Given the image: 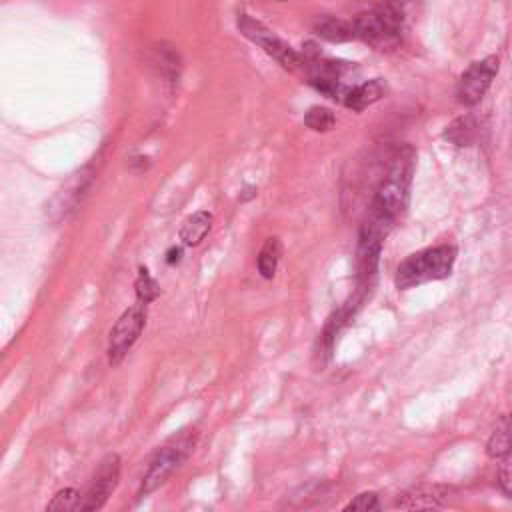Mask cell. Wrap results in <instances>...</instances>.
I'll return each instance as SVG.
<instances>
[{"label":"cell","mask_w":512,"mask_h":512,"mask_svg":"<svg viewBox=\"0 0 512 512\" xmlns=\"http://www.w3.org/2000/svg\"><path fill=\"white\" fill-rule=\"evenodd\" d=\"M456 262V248L452 244H440L424 248L404 258L394 274L398 290H408L426 282L442 280L452 274Z\"/></svg>","instance_id":"cell-2"},{"label":"cell","mask_w":512,"mask_h":512,"mask_svg":"<svg viewBox=\"0 0 512 512\" xmlns=\"http://www.w3.org/2000/svg\"><path fill=\"white\" fill-rule=\"evenodd\" d=\"M214 216L208 210H198L188 216L180 228V240L184 246H198L212 228Z\"/></svg>","instance_id":"cell-12"},{"label":"cell","mask_w":512,"mask_h":512,"mask_svg":"<svg viewBox=\"0 0 512 512\" xmlns=\"http://www.w3.org/2000/svg\"><path fill=\"white\" fill-rule=\"evenodd\" d=\"M196 444V432L194 430H182L168 438L150 458L138 486V498L148 496L156 488H160L190 456Z\"/></svg>","instance_id":"cell-3"},{"label":"cell","mask_w":512,"mask_h":512,"mask_svg":"<svg viewBox=\"0 0 512 512\" xmlns=\"http://www.w3.org/2000/svg\"><path fill=\"white\" fill-rule=\"evenodd\" d=\"M414 166H416V152L412 146H402L394 158L392 164L380 182L374 200L368 208V216H374L382 220L384 224L392 226L400 218V214L408 206V196H410V184L414 176Z\"/></svg>","instance_id":"cell-1"},{"label":"cell","mask_w":512,"mask_h":512,"mask_svg":"<svg viewBox=\"0 0 512 512\" xmlns=\"http://www.w3.org/2000/svg\"><path fill=\"white\" fill-rule=\"evenodd\" d=\"M498 484L502 488V492L512 498V454L502 458L500 470H498Z\"/></svg>","instance_id":"cell-21"},{"label":"cell","mask_w":512,"mask_h":512,"mask_svg":"<svg viewBox=\"0 0 512 512\" xmlns=\"http://www.w3.org/2000/svg\"><path fill=\"white\" fill-rule=\"evenodd\" d=\"M120 470H122V460L118 454H106L90 484H88V490L82 494V502H80V512H92V510H100L108 498L112 496V492L116 490L118 486V480H120Z\"/></svg>","instance_id":"cell-8"},{"label":"cell","mask_w":512,"mask_h":512,"mask_svg":"<svg viewBox=\"0 0 512 512\" xmlns=\"http://www.w3.org/2000/svg\"><path fill=\"white\" fill-rule=\"evenodd\" d=\"M372 512V510H380V500L376 492H362L358 496H354L346 506L344 512Z\"/></svg>","instance_id":"cell-20"},{"label":"cell","mask_w":512,"mask_h":512,"mask_svg":"<svg viewBox=\"0 0 512 512\" xmlns=\"http://www.w3.org/2000/svg\"><path fill=\"white\" fill-rule=\"evenodd\" d=\"M280 2H284V0H280Z\"/></svg>","instance_id":"cell-23"},{"label":"cell","mask_w":512,"mask_h":512,"mask_svg":"<svg viewBox=\"0 0 512 512\" xmlns=\"http://www.w3.org/2000/svg\"><path fill=\"white\" fill-rule=\"evenodd\" d=\"M238 30L252 40L254 44H258L268 56H272L282 68L296 72L300 68H304V58L290 46L286 44L282 38H278L270 28H266L262 22L250 18L248 14H240L238 16Z\"/></svg>","instance_id":"cell-5"},{"label":"cell","mask_w":512,"mask_h":512,"mask_svg":"<svg viewBox=\"0 0 512 512\" xmlns=\"http://www.w3.org/2000/svg\"><path fill=\"white\" fill-rule=\"evenodd\" d=\"M146 326V304L138 302L124 310L108 334V362L118 366L140 338Z\"/></svg>","instance_id":"cell-6"},{"label":"cell","mask_w":512,"mask_h":512,"mask_svg":"<svg viewBox=\"0 0 512 512\" xmlns=\"http://www.w3.org/2000/svg\"><path fill=\"white\" fill-rule=\"evenodd\" d=\"M134 292H136L138 302H142V304L154 302L158 298V294H160L158 282L150 276V272L144 266L138 268V276L134 280Z\"/></svg>","instance_id":"cell-17"},{"label":"cell","mask_w":512,"mask_h":512,"mask_svg":"<svg viewBox=\"0 0 512 512\" xmlns=\"http://www.w3.org/2000/svg\"><path fill=\"white\" fill-rule=\"evenodd\" d=\"M304 124L314 130V132H328L334 128L336 124V116L330 108L326 106H312L308 108V112L304 114Z\"/></svg>","instance_id":"cell-18"},{"label":"cell","mask_w":512,"mask_h":512,"mask_svg":"<svg viewBox=\"0 0 512 512\" xmlns=\"http://www.w3.org/2000/svg\"><path fill=\"white\" fill-rule=\"evenodd\" d=\"M448 494L446 486H420L414 490L404 492L396 500V508L400 510H426V508H440Z\"/></svg>","instance_id":"cell-9"},{"label":"cell","mask_w":512,"mask_h":512,"mask_svg":"<svg viewBox=\"0 0 512 512\" xmlns=\"http://www.w3.org/2000/svg\"><path fill=\"white\" fill-rule=\"evenodd\" d=\"M152 64L166 82H176L182 70V60L178 50H174V46H168V44H158L154 48Z\"/></svg>","instance_id":"cell-13"},{"label":"cell","mask_w":512,"mask_h":512,"mask_svg":"<svg viewBox=\"0 0 512 512\" xmlns=\"http://www.w3.org/2000/svg\"><path fill=\"white\" fill-rule=\"evenodd\" d=\"M280 258H282V244H280V240H278L276 236H272V238H268V240L262 244V248H260V252H258L256 264H258L260 276L266 278V280H270V278L276 274V268H278Z\"/></svg>","instance_id":"cell-15"},{"label":"cell","mask_w":512,"mask_h":512,"mask_svg":"<svg viewBox=\"0 0 512 512\" xmlns=\"http://www.w3.org/2000/svg\"><path fill=\"white\" fill-rule=\"evenodd\" d=\"M402 26H404V12L396 2H386L372 10L360 12L352 20L354 38L376 48H388L396 44L400 38Z\"/></svg>","instance_id":"cell-4"},{"label":"cell","mask_w":512,"mask_h":512,"mask_svg":"<svg viewBox=\"0 0 512 512\" xmlns=\"http://www.w3.org/2000/svg\"><path fill=\"white\" fill-rule=\"evenodd\" d=\"M180 256H182V248H170L168 254H166V262L174 264V262L180 260Z\"/></svg>","instance_id":"cell-22"},{"label":"cell","mask_w":512,"mask_h":512,"mask_svg":"<svg viewBox=\"0 0 512 512\" xmlns=\"http://www.w3.org/2000/svg\"><path fill=\"white\" fill-rule=\"evenodd\" d=\"M312 30L318 38L328 42H348L354 40L352 20H342L336 16H318L312 24Z\"/></svg>","instance_id":"cell-11"},{"label":"cell","mask_w":512,"mask_h":512,"mask_svg":"<svg viewBox=\"0 0 512 512\" xmlns=\"http://www.w3.org/2000/svg\"><path fill=\"white\" fill-rule=\"evenodd\" d=\"M474 134H476V126H474L472 118L470 116H462V118L454 120L450 126H446L444 138L450 140L456 146H468V144H472Z\"/></svg>","instance_id":"cell-16"},{"label":"cell","mask_w":512,"mask_h":512,"mask_svg":"<svg viewBox=\"0 0 512 512\" xmlns=\"http://www.w3.org/2000/svg\"><path fill=\"white\" fill-rule=\"evenodd\" d=\"M386 92V86L382 84L380 78H374V80H368V82H362V84H356L348 90V94L344 96L342 104L354 112H362L364 108L372 106L374 102H378Z\"/></svg>","instance_id":"cell-10"},{"label":"cell","mask_w":512,"mask_h":512,"mask_svg":"<svg viewBox=\"0 0 512 512\" xmlns=\"http://www.w3.org/2000/svg\"><path fill=\"white\" fill-rule=\"evenodd\" d=\"M500 68L498 56H486L478 62H472L456 82V100L464 106L478 104L486 90L490 88L492 80L496 78Z\"/></svg>","instance_id":"cell-7"},{"label":"cell","mask_w":512,"mask_h":512,"mask_svg":"<svg viewBox=\"0 0 512 512\" xmlns=\"http://www.w3.org/2000/svg\"><path fill=\"white\" fill-rule=\"evenodd\" d=\"M82 502V494L76 488H64L54 494V498L46 504L48 512H72L78 510Z\"/></svg>","instance_id":"cell-19"},{"label":"cell","mask_w":512,"mask_h":512,"mask_svg":"<svg viewBox=\"0 0 512 512\" xmlns=\"http://www.w3.org/2000/svg\"><path fill=\"white\" fill-rule=\"evenodd\" d=\"M486 454L490 458L502 460L504 456L512 454V412L506 414L500 424L494 428V432L488 438Z\"/></svg>","instance_id":"cell-14"}]
</instances>
